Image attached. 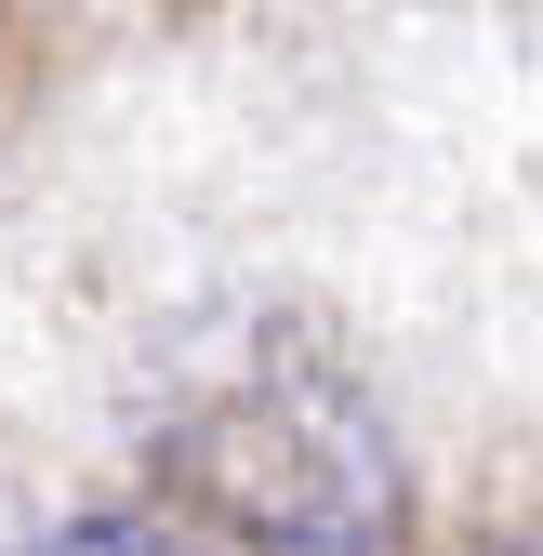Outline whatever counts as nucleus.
<instances>
[{
	"label": "nucleus",
	"mask_w": 543,
	"mask_h": 556,
	"mask_svg": "<svg viewBox=\"0 0 543 556\" xmlns=\"http://www.w3.org/2000/svg\"><path fill=\"white\" fill-rule=\"evenodd\" d=\"M186 477L213 491L252 543L279 556H371L412 504V464L371 425L358 384H318V371H265L239 384L213 425L186 438Z\"/></svg>",
	"instance_id": "nucleus-1"
},
{
	"label": "nucleus",
	"mask_w": 543,
	"mask_h": 556,
	"mask_svg": "<svg viewBox=\"0 0 543 556\" xmlns=\"http://www.w3.org/2000/svg\"><path fill=\"white\" fill-rule=\"evenodd\" d=\"M27 556H186L160 517H66L53 543H27Z\"/></svg>",
	"instance_id": "nucleus-2"
},
{
	"label": "nucleus",
	"mask_w": 543,
	"mask_h": 556,
	"mask_svg": "<svg viewBox=\"0 0 543 556\" xmlns=\"http://www.w3.org/2000/svg\"><path fill=\"white\" fill-rule=\"evenodd\" d=\"M478 556H543V543H478Z\"/></svg>",
	"instance_id": "nucleus-3"
}]
</instances>
